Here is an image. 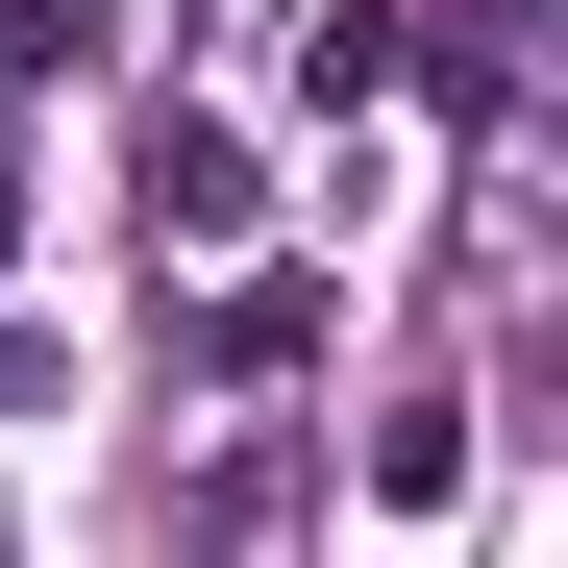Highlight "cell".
Returning <instances> with one entry per match:
<instances>
[{
  "label": "cell",
  "mask_w": 568,
  "mask_h": 568,
  "mask_svg": "<svg viewBox=\"0 0 568 568\" xmlns=\"http://www.w3.org/2000/svg\"><path fill=\"white\" fill-rule=\"evenodd\" d=\"M297 495H322V469L247 420V445H199V495H173V519H199V568H297Z\"/></svg>",
  "instance_id": "cell-1"
},
{
  "label": "cell",
  "mask_w": 568,
  "mask_h": 568,
  "mask_svg": "<svg viewBox=\"0 0 568 568\" xmlns=\"http://www.w3.org/2000/svg\"><path fill=\"white\" fill-rule=\"evenodd\" d=\"M223 223H247V124L173 100V124H149V247H223Z\"/></svg>",
  "instance_id": "cell-2"
},
{
  "label": "cell",
  "mask_w": 568,
  "mask_h": 568,
  "mask_svg": "<svg viewBox=\"0 0 568 568\" xmlns=\"http://www.w3.org/2000/svg\"><path fill=\"white\" fill-rule=\"evenodd\" d=\"M199 346H223V371H297V346H322V272H247V297H223Z\"/></svg>",
  "instance_id": "cell-3"
},
{
  "label": "cell",
  "mask_w": 568,
  "mask_h": 568,
  "mask_svg": "<svg viewBox=\"0 0 568 568\" xmlns=\"http://www.w3.org/2000/svg\"><path fill=\"white\" fill-rule=\"evenodd\" d=\"M100 50V0H0V74H74Z\"/></svg>",
  "instance_id": "cell-4"
},
{
  "label": "cell",
  "mask_w": 568,
  "mask_h": 568,
  "mask_svg": "<svg viewBox=\"0 0 568 568\" xmlns=\"http://www.w3.org/2000/svg\"><path fill=\"white\" fill-rule=\"evenodd\" d=\"M0 272H26V173H0Z\"/></svg>",
  "instance_id": "cell-5"
},
{
  "label": "cell",
  "mask_w": 568,
  "mask_h": 568,
  "mask_svg": "<svg viewBox=\"0 0 568 568\" xmlns=\"http://www.w3.org/2000/svg\"><path fill=\"white\" fill-rule=\"evenodd\" d=\"M0 568H26V544H0Z\"/></svg>",
  "instance_id": "cell-6"
}]
</instances>
